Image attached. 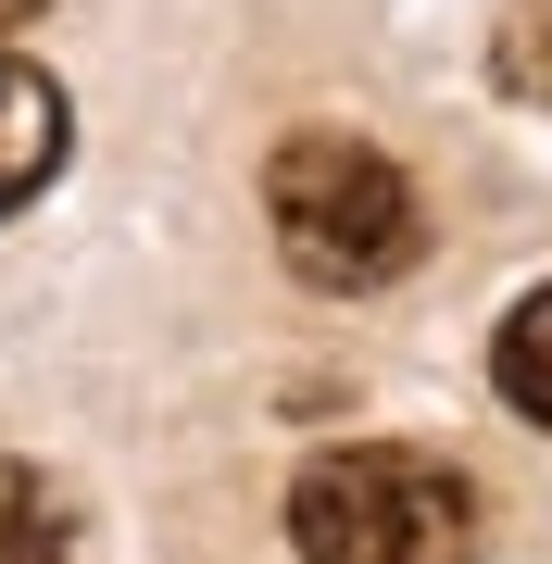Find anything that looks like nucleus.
Here are the masks:
<instances>
[{
	"instance_id": "obj_2",
	"label": "nucleus",
	"mask_w": 552,
	"mask_h": 564,
	"mask_svg": "<svg viewBox=\"0 0 552 564\" xmlns=\"http://www.w3.org/2000/svg\"><path fill=\"white\" fill-rule=\"evenodd\" d=\"M289 540H302V564H477V489L440 452L351 440L302 464Z\"/></svg>"
},
{
	"instance_id": "obj_6",
	"label": "nucleus",
	"mask_w": 552,
	"mask_h": 564,
	"mask_svg": "<svg viewBox=\"0 0 552 564\" xmlns=\"http://www.w3.org/2000/svg\"><path fill=\"white\" fill-rule=\"evenodd\" d=\"M63 552V527H51V502L25 477H0V564H51Z\"/></svg>"
},
{
	"instance_id": "obj_7",
	"label": "nucleus",
	"mask_w": 552,
	"mask_h": 564,
	"mask_svg": "<svg viewBox=\"0 0 552 564\" xmlns=\"http://www.w3.org/2000/svg\"><path fill=\"white\" fill-rule=\"evenodd\" d=\"M25 13H39V0H0V25H25Z\"/></svg>"
},
{
	"instance_id": "obj_1",
	"label": "nucleus",
	"mask_w": 552,
	"mask_h": 564,
	"mask_svg": "<svg viewBox=\"0 0 552 564\" xmlns=\"http://www.w3.org/2000/svg\"><path fill=\"white\" fill-rule=\"evenodd\" d=\"M264 214L277 251L302 289H389L414 251H427V214H414V176L377 139H339V126H302L264 163Z\"/></svg>"
},
{
	"instance_id": "obj_4",
	"label": "nucleus",
	"mask_w": 552,
	"mask_h": 564,
	"mask_svg": "<svg viewBox=\"0 0 552 564\" xmlns=\"http://www.w3.org/2000/svg\"><path fill=\"white\" fill-rule=\"evenodd\" d=\"M490 377H502V402L552 426V289H528V302L502 314V339H490Z\"/></svg>"
},
{
	"instance_id": "obj_3",
	"label": "nucleus",
	"mask_w": 552,
	"mask_h": 564,
	"mask_svg": "<svg viewBox=\"0 0 552 564\" xmlns=\"http://www.w3.org/2000/svg\"><path fill=\"white\" fill-rule=\"evenodd\" d=\"M51 163H63V88H51L25 51H0V214L39 202Z\"/></svg>"
},
{
	"instance_id": "obj_5",
	"label": "nucleus",
	"mask_w": 552,
	"mask_h": 564,
	"mask_svg": "<svg viewBox=\"0 0 552 564\" xmlns=\"http://www.w3.org/2000/svg\"><path fill=\"white\" fill-rule=\"evenodd\" d=\"M490 63H502V88H515V101H540V113H552V0H515Z\"/></svg>"
}]
</instances>
